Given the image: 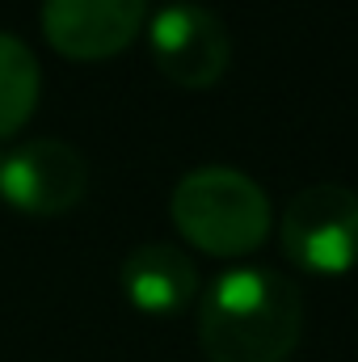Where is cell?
Wrapping results in <instances>:
<instances>
[{
	"instance_id": "obj_1",
	"label": "cell",
	"mask_w": 358,
	"mask_h": 362,
	"mask_svg": "<svg viewBox=\"0 0 358 362\" xmlns=\"http://www.w3.org/2000/svg\"><path fill=\"white\" fill-rule=\"evenodd\" d=\"M304 337V291L274 266L219 274L198 303L207 362H291Z\"/></svg>"
},
{
	"instance_id": "obj_2",
	"label": "cell",
	"mask_w": 358,
	"mask_h": 362,
	"mask_svg": "<svg viewBox=\"0 0 358 362\" xmlns=\"http://www.w3.org/2000/svg\"><path fill=\"white\" fill-rule=\"evenodd\" d=\"M169 215L181 240L202 249L207 257H249L266 245L274 223L266 189L228 165L190 169L173 185Z\"/></svg>"
},
{
	"instance_id": "obj_3",
	"label": "cell",
	"mask_w": 358,
	"mask_h": 362,
	"mask_svg": "<svg viewBox=\"0 0 358 362\" xmlns=\"http://www.w3.org/2000/svg\"><path fill=\"white\" fill-rule=\"evenodd\" d=\"M278 240L291 266L304 274H346L358 266V194L350 185L321 181L299 189L278 223Z\"/></svg>"
},
{
	"instance_id": "obj_4",
	"label": "cell",
	"mask_w": 358,
	"mask_h": 362,
	"mask_svg": "<svg viewBox=\"0 0 358 362\" xmlns=\"http://www.w3.org/2000/svg\"><path fill=\"white\" fill-rule=\"evenodd\" d=\"M148 51H152L156 68L165 72V81H173L181 89H211L224 81V72L232 64L228 25L211 8L190 4V0H173L152 13Z\"/></svg>"
},
{
	"instance_id": "obj_5",
	"label": "cell",
	"mask_w": 358,
	"mask_h": 362,
	"mask_svg": "<svg viewBox=\"0 0 358 362\" xmlns=\"http://www.w3.org/2000/svg\"><path fill=\"white\" fill-rule=\"evenodd\" d=\"M89 189L85 156L64 139H30L0 156V202L30 219L72 211Z\"/></svg>"
},
{
	"instance_id": "obj_6",
	"label": "cell",
	"mask_w": 358,
	"mask_h": 362,
	"mask_svg": "<svg viewBox=\"0 0 358 362\" xmlns=\"http://www.w3.org/2000/svg\"><path fill=\"white\" fill-rule=\"evenodd\" d=\"M148 21V0H42V38L64 59L97 64L122 55Z\"/></svg>"
},
{
	"instance_id": "obj_7",
	"label": "cell",
	"mask_w": 358,
	"mask_h": 362,
	"mask_svg": "<svg viewBox=\"0 0 358 362\" xmlns=\"http://www.w3.org/2000/svg\"><path fill=\"white\" fill-rule=\"evenodd\" d=\"M118 282H122V295H127V303L135 312H144V316H178L198 295V266L178 245L152 240V245H139V249L127 253Z\"/></svg>"
},
{
	"instance_id": "obj_8",
	"label": "cell",
	"mask_w": 358,
	"mask_h": 362,
	"mask_svg": "<svg viewBox=\"0 0 358 362\" xmlns=\"http://www.w3.org/2000/svg\"><path fill=\"white\" fill-rule=\"evenodd\" d=\"M42 97V68L38 55L17 38L0 30V139L17 135Z\"/></svg>"
},
{
	"instance_id": "obj_9",
	"label": "cell",
	"mask_w": 358,
	"mask_h": 362,
	"mask_svg": "<svg viewBox=\"0 0 358 362\" xmlns=\"http://www.w3.org/2000/svg\"><path fill=\"white\" fill-rule=\"evenodd\" d=\"M0 156H4V152H0Z\"/></svg>"
}]
</instances>
